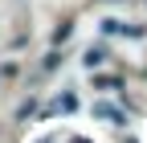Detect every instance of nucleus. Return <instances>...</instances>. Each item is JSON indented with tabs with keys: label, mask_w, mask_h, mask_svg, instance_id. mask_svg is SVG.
<instances>
[{
	"label": "nucleus",
	"mask_w": 147,
	"mask_h": 143,
	"mask_svg": "<svg viewBox=\"0 0 147 143\" xmlns=\"http://www.w3.org/2000/svg\"><path fill=\"white\" fill-rule=\"evenodd\" d=\"M102 57H106V53H102V49H86V57H82V61H86L90 69H94V65H102Z\"/></svg>",
	"instance_id": "obj_1"
},
{
	"label": "nucleus",
	"mask_w": 147,
	"mask_h": 143,
	"mask_svg": "<svg viewBox=\"0 0 147 143\" xmlns=\"http://www.w3.org/2000/svg\"><path fill=\"white\" fill-rule=\"evenodd\" d=\"M78 143H86V139H78Z\"/></svg>",
	"instance_id": "obj_3"
},
{
	"label": "nucleus",
	"mask_w": 147,
	"mask_h": 143,
	"mask_svg": "<svg viewBox=\"0 0 147 143\" xmlns=\"http://www.w3.org/2000/svg\"><path fill=\"white\" fill-rule=\"evenodd\" d=\"M94 115H102V119H110V123H123V115L115 111V106H94Z\"/></svg>",
	"instance_id": "obj_2"
}]
</instances>
